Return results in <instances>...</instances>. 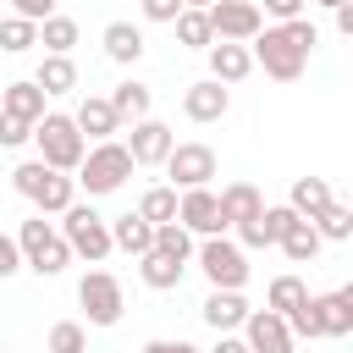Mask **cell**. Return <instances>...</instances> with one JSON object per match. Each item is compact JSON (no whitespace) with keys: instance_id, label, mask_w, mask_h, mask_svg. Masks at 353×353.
<instances>
[{"instance_id":"f1b7e54d","label":"cell","mask_w":353,"mask_h":353,"mask_svg":"<svg viewBox=\"0 0 353 353\" xmlns=\"http://www.w3.org/2000/svg\"><path fill=\"white\" fill-rule=\"evenodd\" d=\"M171 28H176V44H182V50H210V44H215V33H210V17H204L199 6H182Z\"/></svg>"},{"instance_id":"277c9868","label":"cell","mask_w":353,"mask_h":353,"mask_svg":"<svg viewBox=\"0 0 353 353\" xmlns=\"http://www.w3.org/2000/svg\"><path fill=\"white\" fill-rule=\"evenodd\" d=\"M17 248H22V270H33V276H61L66 265H72V248H66V237L33 210L22 226H17Z\"/></svg>"},{"instance_id":"44dd1931","label":"cell","mask_w":353,"mask_h":353,"mask_svg":"<svg viewBox=\"0 0 353 353\" xmlns=\"http://www.w3.org/2000/svg\"><path fill=\"white\" fill-rule=\"evenodd\" d=\"M72 199H77V182H72V171H55V165H50V171L39 176V188H33V199H28V204H33L39 215H61Z\"/></svg>"},{"instance_id":"ab89813d","label":"cell","mask_w":353,"mask_h":353,"mask_svg":"<svg viewBox=\"0 0 353 353\" xmlns=\"http://www.w3.org/2000/svg\"><path fill=\"white\" fill-rule=\"evenodd\" d=\"M17 270H22V248H17L11 232H0V281H11Z\"/></svg>"},{"instance_id":"9a60e30c","label":"cell","mask_w":353,"mask_h":353,"mask_svg":"<svg viewBox=\"0 0 353 353\" xmlns=\"http://www.w3.org/2000/svg\"><path fill=\"white\" fill-rule=\"evenodd\" d=\"M72 121H77V132H83L88 143H105V138H116V132H121V116L110 110V99H105V94H88V99L72 110Z\"/></svg>"},{"instance_id":"4dcf8cb0","label":"cell","mask_w":353,"mask_h":353,"mask_svg":"<svg viewBox=\"0 0 353 353\" xmlns=\"http://www.w3.org/2000/svg\"><path fill=\"white\" fill-rule=\"evenodd\" d=\"M193 243H199V237H193L182 221H160L149 248H160V254H171V259H182V265H193Z\"/></svg>"},{"instance_id":"2e32d148","label":"cell","mask_w":353,"mask_h":353,"mask_svg":"<svg viewBox=\"0 0 353 353\" xmlns=\"http://www.w3.org/2000/svg\"><path fill=\"white\" fill-rule=\"evenodd\" d=\"M204 325L210 331H237L243 320H248V298L243 292H232V287H210V298H204Z\"/></svg>"},{"instance_id":"f546056e","label":"cell","mask_w":353,"mask_h":353,"mask_svg":"<svg viewBox=\"0 0 353 353\" xmlns=\"http://www.w3.org/2000/svg\"><path fill=\"white\" fill-rule=\"evenodd\" d=\"M39 44H44V55H72V44H77V22L61 17V11H50V17L39 22Z\"/></svg>"},{"instance_id":"7c38bea8","label":"cell","mask_w":353,"mask_h":353,"mask_svg":"<svg viewBox=\"0 0 353 353\" xmlns=\"http://www.w3.org/2000/svg\"><path fill=\"white\" fill-rule=\"evenodd\" d=\"M226 110H232V88H226V83H215V77L188 83V94H182V116H188V121L210 127V121H221Z\"/></svg>"},{"instance_id":"f35d334b","label":"cell","mask_w":353,"mask_h":353,"mask_svg":"<svg viewBox=\"0 0 353 353\" xmlns=\"http://www.w3.org/2000/svg\"><path fill=\"white\" fill-rule=\"evenodd\" d=\"M44 171H50L44 160H22V165L11 171V188H17L22 199H33V188H39V176H44Z\"/></svg>"},{"instance_id":"cb8c5ba5","label":"cell","mask_w":353,"mask_h":353,"mask_svg":"<svg viewBox=\"0 0 353 353\" xmlns=\"http://www.w3.org/2000/svg\"><path fill=\"white\" fill-rule=\"evenodd\" d=\"M331 199H336V193H331V182H325V176H298V182H292V193H287V210H292V215H303V221H314Z\"/></svg>"},{"instance_id":"836d02e7","label":"cell","mask_w":353,"mask_h":353,"mask_svg":"<svg viewBox=\"0 0 353 353\" xmlns=\"http://www.w3.org/2000/svg\"><path fill=\"white\" fill-rule=\"evenodd\" d=\"M50 353H88V325L83 320H55L50 336H44Z\"/></svg>"},{"instance_id":"30bf717a","label":"cell","mask_w":353,"mask_h":353,"mask_svg":"<svg viewBox=\"0 0 353 353\" xmlns=\"http://www.w3.org/2000/svg\"><path fill=\"white\" fill-rule=\"evenodd\" d=\"M176 221H182L193 237H215V232H226V215H221L215 188H182V193H176Z\"/></svg>"},{"instance_id":"9c48e42d","label":"cell","mask_w":353,"mask_h":353,"mask_svg":"<svg viewBox=\"0 0 353 353\" xmlns=\"http://www.w3.org/2000/svg\"><path fill=\"white\" fill-rule=\"evenodd\" d=\"M204 17H210V33H215V39H232V44H248V39L265 28L259 0H210Z\"/></svg>"},{"instance_id":"60d3db41","label":"cell","mask_w":353,"mask_h":353,"mask_svg":"<svg viewBox=\"0 0 353 353\" xmlns=\"http://www.w3.org/2000/svg\"><path fill=\"white\" fill-rule=\"evenodd\" d=\"M143 6V22H176V11H182V0H138Z\"/></svg>"},{"instance_id":"5bb4252c","label":"cell","mask_w":353,"mask_h":353,"mask_svg":"<svg viewBox=\"0 0 353 353\" xmlns=\"http://www.w3.org/2000/svg\"><path fill=\"white\" fill-rule=\"evenodd\" d=\"M204 55H210V77H215V83H226V88H237V83H243V77L254 72V55H248V44L215 39V44L204 50Z\"/></svg>"},{"instance_id":"7dc6e473","label":"cell","mask_w":353,"mask_h":353,"mask_svg":"<svg viewBox=\"0 0 353 353\" xmlns=\"http://www.w3.org/2000/svg\"><path fill=\"white\" fill-rule=\"evenodd\" d=\"M309 6H320V11H336V6H347V0H309Z\"/></svg>"},{"instance_id":"603a6c76","label":"cell","mask_w":353,"mask_h":353,"mask_svg":"<svg viewBox=\"0 0 353 353\" xmlns=\"http://www.w3.org/2000/svg\"><path fill=\"white\" fill-rule=\"evenodd\" d=\"M105 99H110V110H116L121 121H143V116H149V105H154V88H149V83H138V77H121Z\"/></svg>"},{"instance_id":"ee69618b","label":"cell","mask_w":353,"mask_h":353,"mask_svg":"<svg viewBox=\"0 0 353 353\" xmlns=\"http://www.w3.org/2000/svg\"><path fill=\"white\" fill-rule=\"evenodd\" d=\"M210 353H248V342L237 336V331H215V347Z\"/></svg>"},{"instance_id":"8d00e7d4","label":"cell","mask_w":353,"mask_h":353,"mask_svg":"<svg viewBox=\"0 0 353 353\" xmlns=\"http://www.w3.org/2000/svg\"><path fill=\"white\" fill-rule=\"evenodd\" d=\"M292 221H298V215H292L287 204H265V210H259V232H265V243L276 248V237H281V232H287Z\"/></svg>"},{"instance_id":"8fae6325","label":"cell","mask_w":353,"mask_h":353,"mask_svg":"<svg viewBox=\"0 0 353 353\" xmlns=\"http://www.w3.org/2000/svg\"><path fill=\"white\" fill-rule=\"evenodd\" d=\"M237 336L248 342V353H292L298 347L292 331H287V320L276 309H248V320L237 325Z\"/></svg>"},{"instance_id":"d590c367","label":"cell","mask_w":353,"mask_h":353,"mask_svg":"<svg viewBox=\"0 0 353 353\" xmlns=\"http://www.w3.org/2000/svg\"><path fill=\"white\" fill-rule=\"evenodd\" d=\"M33 44H39V22H28V17H6L0 22V50L6 55H22Z\"/></svg>"},{"instance_id":"ba28073f","label":"cell","mask_w":353,"mask_h":353,"mask_svg":"<svg viewBox=\"0 0 353 353\" xmlns=\"http://www.w3.org/2000/svg\"><path fill=\"white\" fill-rule=\"evenodd\" d=\"M165 165V176H171V188L182 193V188H210L215 182V171H221V160H215V149L210 143H171V154L160 160Z\"/></svg>"},{"instance_id":"d6a6232c","label":"cell","mask_w":353,"mask_h":353,"mask_svg":"<svg viewBox=\"0 0 353 353\" xmlns=\"http://www.w3.org/2000/svg\"><path fill=\"white\" fill-rule=\"evenodd\" d=\"M138 215H143L149 226H160V221H176V188H171V182H160V188H143V199H138Z\"/></svg>"},{"instance_id":"e575fe53","label":"cell","mask_w":353,"mask_h":353,"mask_svg":"<svg viewBox=\"0 0 353 353\" xmlns=\"http://www.w3.org/2000/svg\"><path fill=\"white\" fill-rule=\"evenodd\" d=\"M281 320H287L292 342H320V336H325V331H320V309H314V292H309V298H303L292 314H281Z\"/></svg>"},{"instance_id":"7a4b0ae2","label":"cell","mask_w":353,"mask_h":353,"mask_svg":"<svg viewBox=\"0 0 353 353\" xmlns=\"http://www.w3.org/2000/svg\"><path fill=\"white\" fill-rule=\"evenodd\" d=\"M132 171H138V165H132L127 143H121V138H105V143H88V154H83L77 171H72V182H77L88 199H110Z\"/></svg>"},{"instance_id":"ac0fdd59","label":"cell","mask_w":353,"mask_h":353,"mask_svg":"<svg viewBox=\"0 0 353 353\" xmlns=\"http://www.w3.org/2000/svg\"><path fill=\"white\" fill-rule=\"evenodd\" d=\"M182 276H188V265H182V259H171V254H160V248L138 254V281H143L149 292H176V287H182Z\"/></svg>"},{"instance_id":"d6986e66","label":"cell","mask_w":353,"mask_h":353,"mask_svg":"<svg viewBox=\"0 0 353 353\" xmlns=\"http://www.w3.org/2000/svg\"><path fill=\"white\" fill-rule=\"evenodd\" d=\"M314 309H320V331H325L331 342H342V336H353V287H336V292H320V298H314Z\"/></svg>"},{"instance_id":"74e56055","label":"cell","mask_w":353,"mask_h":353,"mask_svg":"<svg viewBox=\"0 0 353 353\" xmlns=\"http://www.w3.org/2000/svg\"><path fill=\"white\" fill-rule=\"evenodd\" d=\"M33 138V121H22V116H6L0 110V149H22Z\"/></svg>"},{"instance_id":"8992f818","label":"cell","mask_w":353,"mask_h":353,"mask_svg":"<svg viewBox=\"0 0 353 353\" xmlns=\"http://www.w3.org/2000/svg\"><path fill=\"white\" fill-rule=\"evenodd\" d=\"M193 265L204 270L210 287H232V292L248 287V248H237V237H226V232L199 237L193 243Z\"/></svg>"},{"instance_id":"f907efd6","label":"cell","mask_w":353,"mask_h":353,"mask_svg":"<svg viewBox=\"0 0 353 353\" xmlns=\"http://www.w3.org/2000/svg\"><path fill=\"white\" fill-rule=\"evenodd\" d=\"M0 353H6V347H0Z\"/></svg>"},{"instance_id":"c3c4849f","label":"cell","mask_w":353,"mask_h":353,"mask_svg":"<svg viewBox=\"0 0 353 353\" xmlns=\"http://www.w3.org/2000/svg\"><path fill=\"white\" fill-rule=\"evenodd\" d=\"M176 353H199V347H193V342H182V347H176Z\"/></svg>"},{"instance_id":"681fc988","label":"cell","mask_w":353,"mask_h":353,"mask_svg":"<svg viewBox=\"0 0 353 353\" xmlns=\"http://www.w3.org/2000/svg\"><path fill=\"white\" fill-rule=\"evenodd\" d=\"M182 6H199V11H204V6H210V0H182Z\"/></svg>"},{"instance_id":"1f68e13d","label":"cell","mask_w":353,"mask_h":353,"mask_svg":"<svg viewBox=\"0 0 353 353\" xmlns=\"http://www.w3.org/2000/svg\"><path fill=\"white\" fill-rule=\"evenodd\" d=\"M314 232H320V243H347V237H353V210H347L342 199H331V204L314 215Z\"/></svg>"},{"instance_id":"5b68a950","label":"cell","mask_w":353,"mask_h":353,"mask_svg":"<svg viewBox=\"0 0 353 353\" xmlns=\"http://www.w3.org/2000/svg\"><path fill=\"white\" fill-rule=\"evenodd\" d=\"M61 237L72 248V259H88V265H105L116 248H110V221L94 210V204H66L61 210Z\"/></svg>"},{"instance_id":"4fadbf2b","label":"cell","mask_w":353,"mask_h":353,"mask_svg":"<svg viewBox=\"0 0 353 353\" xmlns=\"http://www.w3.org/2000/svg\"><path fill=\"white\" fill-rule=\"evenodd\" d=\"M121 143H127V154H132V165H160V160L171 154V143H176V132H171L165 121H154V116H143V121H132V132H127Z\"/></svg>"},{"instance_id":"7402d4cb","label":"cell","mask_w":353,"mask_h":353,"mask_svg":"<svg viewBox=\"0 0 353 353\" xmlns=\"http://www.w3.org/2000/svg\"><path fill=\"white\" fill-rule=\"evenodd\" d=\"M215 199H221V215H226V232H232V226H243V221H254V215L265 210V193H259L254 182H226V188H221Z\"/></svg>"},{"instance_id":"bcb514c9","label":"cell","mask_w":353,"mask_h":353,"mask_svg":"<svg viewBox=\"0 0 353 353\" xmlns=\"http://www.w3.org/2000/svg\"><path fill=\"white\" fill-rule=\"evenodd\" d=\"M182 342H165V336H154V342H143V353H176Z\"/></svg>"},{"instance_id":"e0dca14e","label":"cell","mask_w":353,"mask_h":353,"mask_svg":"<svg viewBox=\"0 0 353 353\" xmlns=\"http://www.w3.org/2000/svg\"><path fill=\"white\" fill-rule=\"evenodd\" d=\"M0 110H6V116H22V121H39V116L50 110V94H44L33 77H17V83L0 88Z\"/></svg>"},{"instance_id":"ffe728a7","label":"cell","mask_w":353,"mask_h":353,"mask_svg":"<svg viewBox=\"0 0 353 353\" xmlns=\"http://www.w3.org/2000/svg\"><path fill=\"white\" fill-rule=\"evenodd\" d=\"M99 44H105V55L116 61V66H132V61H143V28L138 22H105V33H99Z\"/></svg>"},{"instance_id":"484cf974","label":"cell","mask_w":353,"mask_h":353,"mask_svg":"<svg viewBox=\"0 0 353 353\" xmlns=\"http://www.w3.org/2000/svg\"><path fill=\"white\" fill-rule=\"evenodd\" d=\"M276 248H281L292 265H314V254H320V232H314V221H303V215H298V221L276 237Z\"/></svg>"},{"instance_id":"b9f144b4","label":"cell","mask_w":353,"mask_h":353,"mask_svg":"<svg viewBox=\"0 0 353 353\" xmlns=\"http://www.w3.org/2000/svg\"><path fill=\"white\" fill-rule=\"evenodd\" d=\"M61 0H11V17H28V22H44Z\"/></svg>"},{"instance_id":"d4e9b609","label":"cell","mask_w":353,"mask_h":353,"mask_svg":"<svg viewBox=\"0 0 353 353\" xmlns=\"http://www.w3.org/2000/svg\"><path fill=\"white\" fill-rule=\"evenodd\" d=\"M149 243H154V226H149L138 210L110 221V248H121V254H132V259H138V254H149Z\"/></svg>"},{"instance_id":"3957f363","label":"cell","mask_w":353,"mask_h":353,"mask_svg":"<svg viewBox=\"0 0 353 353\" xmlns=\"http://www.w3.org/2000/svg\"><path fill=\"white\" fill-rule=\"evenodd\" d=\"M28 143H33L39 160L55 165V171H77V160L88 154V138L77 132V121H72L66 110H44V116L33 121V138H28Z\"/></svg>"},{"instance_id":"83f0119b","label":"cell","mask_w":353,"mask_h":353,"mask_svg":"<svg viewBox=\"0 0 353 353\" xmlns=\"http://www.w3.org/2000/svg\"><path fill=\"white\" fill-rule=\"evenodd\" d=\"M303 298H309V281H303L298 270H281V276L265 287V309H276V314H292Z\"/></svg>"},{"instance_id":"4316f807","label":"cell","mask_w":353,"mask_h":353,"mask_svg":"<svg viewBox=\"0 0 353 353\" xmlns=\"http://www.w3.org/2000/svg\"><path fill=\"white\" fill-rule=\"evenodd\" d=\"M33 83H39L50 99H55V94H72V88H77V61H72V55H44L39 72H33Z\"/></svg>"},{"instance_id":"6da1fadb","label":"cell","mask_w":353,"mask_h":353,"mask_svg":"<svg viewBox=\"0 0 353 353\" xmlns=\"http://www.w3.org/2000/svg\"><path fill=\"white\" fill-rule=\"evenodd\" d=\"M314 44H320V28H314L309 17H292V22H270V28H259V33L248 39V55H254V66H265V77H276V83H298V77L309 72Z\"/></svg>"},{"instance_id":"7bdbcfd3","label":"cell","mask_w":353,"mask_h":353,"mask_svg":"<svg viewBox=\"0 0 353 353\" xmlns=\"http://www.w3.org/2000/svg\"><path fill=\"white\" fill-rule=\"evenodd\" d=\"M303 6H309V0H265V11H270L276 22H292V17H303Z\"/></svg>"},{"instance_id":"52a82bcc","label":"cell","mask_w":353,"mask_h":353,"mask_svg":"<svg viewBox=\"0 0 353 353\" xmlns=\"http://www.w3.org/2000/svg\"><path fill=\"white\" fill-rule=\"evenodd\" d=\"M77 303H83L88 325H99V331L127 314V292H121V281H116L110 270H88V276L77 281Z\"/></svg>"},{"instance_id":"f6af8a7d","label":"cell","mask_w":353,"mask_h":353,"mask_svg":"<svg viewBox=\"0 0 353 353\" xmlns=\"http://www.w3.org/2000/svg\"><path fill=\"white\" fill-rule=\"evenodd\" d=\"M331 17H336V33H342V39H353V0H347V6H336Z\"/></svg>"}]
</instances>
